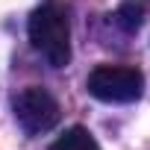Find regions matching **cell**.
<instances>
[{
  "label": "cell",
  "instance_id": "6da1fadb",
  "mask_svg": "<svg viewBox=\"0 0 150 150\" xmlns=\"http://www.w3.org/2000/svg\"><path fill=\"white\" fill-rule=\"evenodd\" d=\"M30 41L53 68H65L71 62V21L68 9L56 0L41 3L30 15Z\"/></svg>",
  "mask_w": 150,
  "mask_h": 150
},
{
  "label": "cell",
  "instance_id": "7a4b0ae2",
  "mask_svg": "<svg viewBox=\"0 0 150 150\" xmlns=\"http://www.w3.org/2000/svg\"><path fill=\"white\" fill-rule=\"evenodd\" d=\"M86 88L103 103H132L144 91V74L132 65H97L88 74Z\"/></svg>",
  "mask_w": 150,
  "mask_h": 150
},
{
  "label": "cell",
  "instance_id": "3957f363",
  "mask_svg": "<svg viewBox=\"0 0 150 150\" xmlns=\"http://www.w3.org/2000/svg\"><path fill=\"white\" fill-rule=\"evenodd\" d=\"M12 109H15V121H18V127H21L27 135L50 132V129L59 124V118H62V109H59L56 97H53L47 88H41V86H30V88H24V91L15 97Z\"/></svg>",
  "mask_w": 150,
  "mask_h": 150
},
{
  "label": "cell",
  "instance_id": "277c9868",
  "mask_svg": "<svg viewBox=\"0 0 150 150\" xmlns=\"http://www.w3.org/2000/svg\"><path fill=\"white\" fill-rule=\"evenodd\" d=\"M50 150H100V144L86 127H71L50 144Z\"/></svg>",
  "mask_w": 150,
  "mask_h": 150
},
{
  "label": "cell",
  "instance_id": "5b68a950",
  "mask_svg": "<svg viewBox=\"0 0 150 150\" xmlns=\"http://www.w3.org/2000/svg\"><path fill=\"white\" fill-rule=\"evenodd\" d=\"M144 21V9L135 6V3H124L118 12H115V24L124 30V33H135Z\"/></svg>",
  "mask_w": 150,
  "mask_h": 150
}]
</instances>
